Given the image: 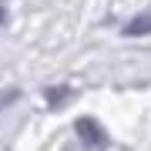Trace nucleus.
Wrapping results in <instances>:
<instances>
[{"label": "nucleus", "mask_w": 151, "mask_h": 151, "mask_svg": "<svg viewBox=\"0 0 151 151\" xmlns=\"http://www.w3.org/2000/svg\"><path fill=\"white\" fill-rule=\"evenodd\" d=\"M74 131H77V138H81V141H84L87 148H104V141H108V134H104V128H101L97 121H91V118H77Z\"/></svg>", "instance_id": "1"}, {"label": "nucleus", "mask_w": 151, "mask_h": 151, "mask_svg": "<svg viewBox=\"0 0 151 151\" xmlns=\"http://www.w3.org/2000/svg\"><path fill=\"white\" fill-rule=\"evenodd\" d=\"M47 97H50V104H57V101H60V97H67V91H50Z\"/></svg>", "instance_id": "3"}, {"label": "nucleus", "mask_w": 151, "mask_h": 151, "mask_svg": "<svg viewBox=\"0 0 151 151\" xmlns=\"http://www.w3.org/2000/svg\"><path fill=\"white\" fill-rule=\"evenodd\" d=\"M145 34H151V10L131 17L128 27H124V37H145Z\"/></svg>", "instance_id": "2"}]
</instances>
